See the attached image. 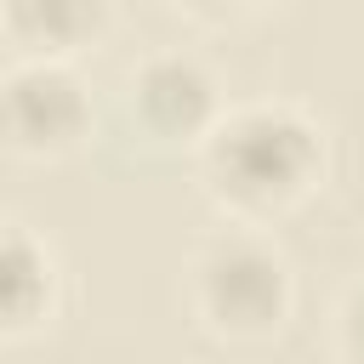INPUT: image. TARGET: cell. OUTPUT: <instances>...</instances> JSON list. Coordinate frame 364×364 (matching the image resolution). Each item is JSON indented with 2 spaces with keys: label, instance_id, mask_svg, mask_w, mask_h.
Masks as SVG:
<instances>
[{
  "label": "cell",
  "instance_id": "obj_1",
  "mask_svg": "<svg viewBox=\"0 0 364 364\" xmlns=\"http://www.w3.org/2000/svg\"><path fill=\"white\" fill-rule=\"evenodd\" d=\"M199 176L216 205L245 222L301 205L324 176V131L307 108L284 97L233 102L199 142Z\"/></svg>",
  "mask_w": 364,
  "mask_h": 364
},
{
  "label": "cell",
  "instance_id": "obj_2",
  "mask_svg": "<svg viewBox=\"0 0 364 364\" xmlns=\"http://www.w3.org/2000/svg\"><path fill=\"white\" fill-rule=\"evenodd\" d=\"M188 307L222 341H267L296 307V273L267 233L239 222L193 250Z\"/></svg>",
  "mask_w": 364,
  "mask_h": 364
},
{
  "label": "cell",
  "instance_id": "obj_3",
  "mask_svg": "<svg viewBox=\"0 0 364 364\" xmlns=\"http://www.w3.org/2000/svg\"><path fill=\"white\" fill-rule=\"evenodd\" d=\"M0 131L23 159H63L91 131V91L68 63L11 57L0 74Z\"/></svg>",
  "mask_w": 364,
  "mask_h": 364
},
{
  "label": "cell",
  "instance_id": "obj_4",
  "mask_svg": "<svg viewBox=\"0 0 364 364\" xmlns=\"http://www.w3.org/2000/svg\"><path fill=\"white\" fill-rule=\"evenodd\" d=\"M125 108L154 142H205L228 114L210 63L188 46H154L125 74Z\"/></svg>",
  "mask_w": 364,
  "mask_h": 364
},
{
  "label": "cell",
  "instance_id": "obj_5",
  "mask_svg": "<svg viewBox=\"0 0 364 364\" xmlns=\"http://www.w3.org/2000/svg\"><path fill=\"white\" fill-rule=\"evenodd\" d=\"M57 284H63V273H57L51 245L28 222L11 216L0 233V324H6V336L40 330L57 307Z\"/></svg>",
  "mask_w": 364,
  "mask_h": 364
},
{
  "label": "cell",
  "instance_id": "obj_6",
  "mask_svg": "<svg viewBox=\"0 0 364 364\" xmlns=\"http://www.w3.org/2000/svg\"><path fill=\"white\" fill-rule=\"evenodd\" d=\"M0 28L17 40V57L63 63V51H74L85 34L102 28V6H85V0H11L0 11Z\"/></svg>",
  "mask_w": 364,
  "mask_h": 364
},
{
  "label": "cell",
  "instance_id": "obj_7",
  "mask_svg": "<svg viewBox=\"0 0 364 364\" xmlns=\"http://www.w3.org/2000/svg\"><path fill=\"white\" fill-rule=\"evenodd\" d=\"M336 347H341V364H364V279L341 296V313H336Z\"/></svg>",
  "mask_w": 364,
  "mask_h": 364
}]
</instances>
